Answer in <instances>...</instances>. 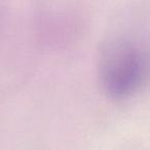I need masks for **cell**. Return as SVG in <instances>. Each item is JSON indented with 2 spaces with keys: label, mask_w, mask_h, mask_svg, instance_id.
<instances>
[{
  "label": "cell",
  "mask_w": 150,
  "mask_h": 150,
  "mask_svg": "<svg viewBox=\"0 0 150 150\" xmlns=\"http://www.w3.org/2000/svg\"><path fill=\"white\" fill-rule=\"evenodd\" d=\"M148 56L140 42L129 37H113L102 44L98 56L101 88L114 100L131 98L147 78Z\"/></svg>",
  "instance_id": "6da1fadb"
}]
</instances>
